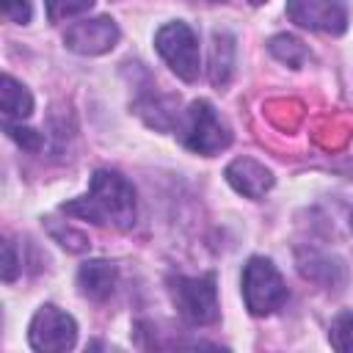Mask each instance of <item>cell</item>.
<instances>
[{"instance_id":"5b68a950","label":"cell","mask_w":353,"mask_h":353,"mask_svg":"<svg viewBox=\"0 0 353 353\" xmlns=\"http://www.w3.org/2000/svg\"><path fill=\"white\" fill-rule=\"evenodd\" d=\"M154 47L160 58L171 66L176 77L185 83H193L199 77V41L188 22H168L154 33Z\"/></svg>"},{"instance_id":"7a4b0ae2","label":"cell","mask_w":353,"mask_h":353,"mask_svg":"<svg viewBox=\"0 0 353 353\" xmlns=\"http://www.w3.org/2000/svg\"><path fill=\"white\" fill-rule=\"evenodd\" d=\"M243 298L254 317L273 314L287 301V284L276 265L265 256H251L243 268Z\"/></svg>"},{"instance_id":"5bb4252c","label":"cell","mask_w":353,"mask_h":353,"mask_svg":"<svg viewBox=\"0 0 353 353\" xmlns=\"http://www.w3.org/2000/svg\"><path fill=\"white\" fill-rule=\"evenodd\" d=\"M328 339L336 350L342 353H353V312H342L336 314V320L331 323Z\"/></svg>"},{"instance_id":"4fadbf2b","label":"cell","mask_w":353,"mask_h":353,"mask_svg":"<svg viewBox=\"0 0 353 353\" xmlns=\"http://www.w3.org/2000/svg\"><path fill=\"white\" fill-rule=\"evenodd\" d=\"M268 47H270V52H273L281 63H287V66H292V69L303 66V61L309 58V52H306L303 41H301V39H295V36H287V33L273 36Z\"/></svg>"},{"instance_id":"2e32d148","label":"cell","mask_w":353,"mask_h":353,"mask_svg":"<svg viewBox=\"0 0 353 353\" xmlns=\"http://www.w3.org/2000/svg\"><path fill=\"white\" fill-rule=\"evenodd\" d=\"M6 132H8L11 141H17V143H19L22 149H28V152H39V149L44 146V138H41L39 130H30V127H22V124L8 121V124H6Z\"/></svg>"},{"instance_id":"6da1fadb","label":"cell","mask_w":353,"mask_h":353,"mask_svg":"<svg viewBox=\"0 0 353 353\" xmlns=\"http://www.w3.org/2000/svg\"><path fill=\"white\" fill-rule=\"evenodd\" d=\"M61 210L66 215H77L99 226L130 229L135 223V190L121 174L97 171L88 182V193L74 201H66Z\"/></svg>"},{"instance_id":"7c38bea8","label":"cell","mask_w":353,"mask_h":353,"mask_svg":"<svg viewBox=\"0 0 353 353\" xmlns=\"http://www.w3.org/2000/svg\"><path fill=\"white\" fill-rule=\"evenodd\" d=\"M232 69H234V39L229 33H215L210 52V80L215 85H226Z\"/></svg>"},{"instance_id":"9c48e42d","label":"cell","mask_w":353,"mask_h":353,"mask_svg":"<svg viewBox=\"0 0 353 353\" xmlns=\"http://www.w3.org/2000/svg\"><path fill=\"white\" fill-rule=\"evenodd\" d=\"M226 182L248 199H262L273 188V174L251 157H237L226 165Z\"/></svg>"},{"instance_id":"30bf717a","label":"cell","mask_w":353,"mask_h":353,"mask_svg":"<svg viewBox=\"0 0 353 353\" xmlns=\"http://www.w3.org/2000/svg\"><path fill=\"white\" fill-rule=\"evenodd\" d=\"M77 287H80V295H85L91 301H108L116 290V268L105 259H91V262L80 265Z\"/></svg>"},{"instance_id":"8992f818","label":"cell","mask_w":353,"mask_h":353,"mask_svg":"<svg viewBox=\"0 0 353 353\" xmlns=\"http://www.w3.org/2000/svg\"><path fill=\"white\" fill-rule=\"evenodd\" d=\"M74 339H77V323L72 320V314L61 312L52 303L41 306L33 314L30 328H28V342L33 350L61 353V350L74 347Z\"/></svg>"},{"instance_id":"277c9868","label":"cell","mask_w":353,"mask_h":353,"mask_svg":"<svg viewBox=\"0 0 353 353\" xmlns=\"http://www.w3.org/2000/svg\"><path fill=\"white\" fill-rule=\"evenodd\" d=\"M171 301L176 312L190 325H210L218 320V290L215 276H176L168 281Z\"/></svg>"},{"instance_id":"8fae6325","label":"cell","mask_w":353,"mask_h":353,"mask_svg":"<svg viewBox=\"0 0 353 353\" xmlns=\"http://www.w3.org/2000/svg\"><path fill=\"white\" fill-rule=\"evenodd\" d=\"M0 108H3V119L6 121H14V119L22 121V119H28L33 113V97L11 74H3V83H0Z\"/></svg>"},{"instance_id":"d6986e66","label":"cell","mask_w":353,"mask_h":353,"mask_svg":"<svg viewBox=\"0 0 353 353\" xmlns=\"http://www.w3.org/2000/svg\"><path fill=\"white\" fill-rule=\"evenodd\" d=\"M248 3H251V6H262L265 0H248Z\"/></svg>"},{"instance_id":"ac0fdd59","label":"cell","mask_w":353,"mask_h":353,"mask_svg":"<svg viewBox=\"0 0 353 353\" xmlns=\"http://www.w3.org/2000/svg\"><path fill=\"white\" fill-rule=\"evenodd\" d=\"M14 276H17V254H14V245L6 240L3 243V279L14 281Z\"/></svg>"},{"instance_id":"ffe728a7","label":"cell","mask_w":353,"mask_h":353,"mask_svg":"<svg viewBox=\"0 0 353 353\" xmlns=\"http://www.w3.org/2000/svg\"><path fill=\"white\" fill-rule=\"evenodd\" d=\"M350 226H353V215H350Z\"/></svg>"},{"instance_id":"e0dca14e","label":"cell","mask_w":353,"mask_h":353,"mask_svg":"<svg viewBox=\"0 0 353 353\" xmlns=\"http://www.w3.org/2000/svg\"><path fill=\"white\" fill-rule=\"evenodd\" d=\"M0 6H3V14L8 22H17V25L30 22V14H33L30 0H0Z\"/></svg>"},{"instance_id":"9a60e30c","label":"cell","mask_w":353,"mask_h":353,"mask_svg":"<svg viewBox=\"0 0 353 353\" xmlns=\"http://www.w3.org/2000/svg\"><path fill=\"white\" fill-rule=\"evenodd\" d=\"M44 6H47L50 22H61V19L85 14L94 6V0H44Z\"/></svg>"},{"instance_id":"52a82bcc","label":"cell","mask_w":353,"mask_h":353,"mask_svg":"<svg viewBox=\"0 0 353 353\" xmlns=\"http://www.w3.org/2000/svg\"><path fill=\"white\" fill-rule=\"evenodd\" d=\"M287 17L301 28L334 36L347 28V8L342 0H287Z\"/></svg>"},{"instance_id":"3957f363","label":"cell","mask_w":353,"mask_h":353,"mask_svg":"<svg viewBox=\"0 0 353 353\" xmlns=\"http://www.w3.org/2000/svg\"><path fill=\"white\" fill-rule=\"evenodd\" d=\"M179 138L190 152L207 154V157L218 154L221 149H226L232 143L229 127L218 119L215 108L207 99L190 102V108L185 110V119L179 124Z\"/></svg>"},{"instance_id":"ba28073f","label":"cell","mask_w":353,"mask_h":353,"mask_svg":"<svg viewBox=\"0 0 353 353\" xmlns=\"http://www.w3.org/2000/svg\"><path fill=\"white\" fill-rule=\"evenodd\" d=\"M119 41V28L110 17L80 19L63 33V44L77 55H102Z\"/></svg>"}]
</instances>
